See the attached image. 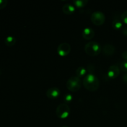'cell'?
<instances>
[{"instance_id": "obj_13", "label": "cell", "mask_w": 127, "mask_h": 127, "mask_svg": "<svg viewBox=\"0 0 127 127\" xmlns=\"http://www.w3.org/2000/svg\"><path fill=\"white\" fill-rule=\"evenodd\" d=\"M4 43L7 47H12L16 44V39L15 37H12V36H8L5 39Z\"/></svg>"}, {"instance_id": "obj_21", "label": "cell", "mask_w": 127, "mask_h": 127, "mask_svg": "<svg viewBox=\"0 0 127 127\" xmlns=\"http://www.w3.org/2000/svg\"><path fill=\"white\" fill-rule=\"evenodd\" d=\"M122 80L125 84H127V72L122 76Z\"/></svg>"}, {"instance_id": "obj_7", "label": "cell", "mask_w": 127, "mask_h": 127, "mask_svg": "<svg viewBox=\"0 0 127 127\" xmlns=\"http://www.w3.org/2000/svg\"><path fill=\"white\" fill-rule=\"evenodd\" d=\"M60 95V91L58 88L53 87L50 88L46 92V95L50 99H56Z\"/></svg>"}, {"instance_id": "obj_4", "label": "cell", "mask_w": 127, "mask_h": 127, "mask_svg": "<svg viewBox=\"0 0 127 127\" xmlns=\"http://www.w3.org/2000/svg\"><path fill=\"white\" fill-rule=\"evenodd\" d=\"M70 108L66 104H61L56 109V115L60 119H65L69 116Z\"/></svg>"}, {"instance_id": "obj_19", "label": "cell", "mask_w": 127, "mask_h": 127, "mask_svg": "<svg viewBox=\"0 0 127 127\" xmlns=\"http://www.w3.org/2000/svg\"><path fill=\"white\" fill-rule=\"evenodd\" d=\"M8 1L7 0H0V10L6 7Z\"/></svg>"}, {"instance_id": "obj_9", "label": "cell", "mask_w": 127, "mask_h": 127, "mask_svg": "<svg viewBox=\"0 0 127 127\" xmlns=\"http://www.w3.org/2000/svg\"><path fill=\"white\" fill-rule=\"evenodd\" d=\"M94 35H95V32H94V30L90 27H86V28L84 29L82 32L83 37L84 39L88 40H91L94 37Z\"/></svg>"}, {"instance_id": "obj_8", "label": "cell", "mask_w": 127, "mask_h": 127, "mask_svg": "<svg viewBox=\"0 0 127 127\" xmlns=\"http://www.w3.org/2000/svg\"><path fill=\"white\" fill-rule=\"evenodd\" d=\"M120 68L117 65H112L109 68L107 71V75L109 78L113 79L116 78L120 74Z\"/></svg>"}, {"instance_id": "obj_18", "label": "cell", "mask_w": 127, "mask_h": 127, "mask_svg": "<svg viewBox=\"0 0 127 127\" xmlns=\"http://www.w3.org/2000/svg\"><path fill=\"white\" fill-rule=\"evenodd\" d=\"M120 17H121L122 21L125 24H127V10L123 12Z\"/></svg>"}, {"instance_id": "obj_22", "label": "cell", "mask_w": 127, "mask_h": 127, "mask_svg": "<svg viewBox=\"0 0 127 127\" xmlns=\"http://www.w3.org/2000/svg\"><path fill=\"white\" fill-rule=\"evenodd\" d=\"M122 57L125 60H127V50L124 51L122 53Z\"/></svg>"}, {"instance_id": "obj_12", "label": "cell", "mask_w": 127, "mask_h": 127, "mask_svg": "<svg viewBox=\"0 0 127 127\" xmlns=\"http://www.w3.org/2000/svg\"><path fill=\"white\" fill-rule=\"evenodd\" d=\"M112 26L115 30L121 29L123 26V22L121 20V17L120 19L119 17H114L112 22Z\"/></svg>"}, {"instance_id": "obj_1", "label": "cell", "mask_w": 127, "mask_h": 127, "mask_svg": "<svg viewBox=\"0 0 127 127\" xmlns=\"http://www.w3.org/2000/svg\"><path fill=\"white\" fill-rule=\"evenodd\" d=\"M83 84L84 88L89 91H95L99 88V80L94 74L89 73L84 78Z\"/></svg>"}, {"instance_id": "obj_6", "label": "cell", "mask_w": 127, "mask_h": 127, "mask_svg": "<svg viewBox=\"0 0 127 127\" xmlns=\"http://www.w3.org/2000/svg\"><path fill=\"white\" fill-rule=\"evenodd\" d=\"M71 52V46L69 43H62L57 47V53L61 57H65L68 55Z\"/></svg>"}, {"instance_id": "obj_3", "label": "cell", "mask_w": 127, "mask_h": 127, "mask_svg": "<svg viewBox=\"0 0 127 127\" xmlns=\"http://www.w3.org/2000/svg\"><path fill=\"white\" fill-rule=\"evenodd\" d=\"M82 81L78 76H72L66 82V88L71 92H76L81 89Z\"/></svg>"}, {"instance_id": "obj_15", "label": "cell", "mask_w": 127, "mask_h": 127, "mask_svg": "<svg viewBox=\"0 0 127 127\" xmlns=\"http://www.w3.org/2000/svg\"><path fill=\"white\" fill-rule=\"evenodd\" d=\"M88 2V0H75L73 1V3L76 7H83L87 4Z\"/></svg>"}, {"instance_id": "obj_20", "label": "cell", "mask_w": 127, "mask_h": 127, "mask_svg": "<svg viewBox=\"0 0 127 127\" xmlns=\"http://www.w3.org/2000/svg\"><path fill=\"white\" fill-rule=\"evenodd\" d=\"M122 33L124 36H127V26L122 29Z\"/></svg>"}, {"instance_id": "obj_10", "label": "cell", "mask_w": 127, "mask_h": 127, "mask_svg": "<svg viewBox=\"0 0 127 127\" xmlns=\"http://www.w3.org/2000/svg\"><path fill=\"white\" fill-rule=\"evenodd\" d=\"M103 53L104 55L110 57V56L113 55L115 53V48L113 45L110 44V43H107L104 46L103 48Z\"/></svg>"}, {"instance_id": "obj_2", "label": "cell", "mask_w": 127, "mask_h": 127, "mask_svg": "<svg viewBox=\"0 0 127 127\" xmlns=\"http://www.w3.org/2000/svg\"><path fill=\"white\" fill-rule=\"evenodd\" d=\"M100 45L96 42H89L84 46V51L89 56H97L101 52Z\"/></svg>"}, {"instance_id": "obj_14", "label": "cell", "mask_w": 127, "mask_h": 127, "mask_svg": "<svg viewBox=\"0 0 127 127\" xmlns=\"http://www.w3.org/2000/svg\"><path fill=\"white\" fill-rule=\"evenodd\" d=\"M87 73V71L86 69L83 66H80L79 68H77L76 71V75L78 78H81V77H83L84 76L86 75Z\"/></svg>"}, {"instance_id": "obj_16", "label": "cell", "mask_w": 127, "mask_h": 127, "mask_svg": "<svg viewBox=\"0 0 127 127\" xmlns=\"http://www.w3.org/2000/svg\"><path fill=\"white\" fill-rule=\"evenodd\" d=\"M64 100L66 104H68V103H70L73 100V95L71 94H66V95H64Z\"/></svg>"}, {"instance_id": "obj_23", "label": "cell", "mask_w": 127, "mask_h": 127, "mask_svg": "<svg viewBox=\"0 0 127 127\" xmlns=\"http://www.w3.org/2000/svg\"><path fill=\"white\" fill-rule=\"evenodd\" d=\"M68 127V126H66V125H64V126H63V127Z\"/></svg>"}, {"instance_id": "obj_11", "label": "cell", "mask_w": 127, "mask_h": 127, "mask_svg": "<svg viewBox=\"0 0 127 127\" xmlns=\"http://www.w3.org/2000/svg\"><path fill=\"white\" fill-rule=\"evenodd\" d=\"M62 11L65 14H72L75 11V7L71 4H66L62 7Z\"/></svg>"}, {"instance_id": "obj_5", "label": "cell", "mask_w": 127, "mask_h": 127, "mask_svg": "<svg viewBox=\"0 0 127 127\" xmlns=\"http://www.w3.org/2000/svg\"><path fill=\"white\" fill-rule=\"evenodd\" d=\"M91 20L95 26H101L105 22V16L104 14L100 11H95L92 14Z\"/></svg>"}, {"instance_id": "obj_17", "label": "cell", "mask_w": 127, "mask_h": 127, "mask_svg": "<svg viewBox=\"0 0 127 127\" xmlns=\"http://www.w3.org/2000/svg\"><path fill=\"white\" fill-rule=\"evenodd\" d=\"M120 69L123 72H127V60H123L120 64Z\"/></svg>"}]
</instances>
